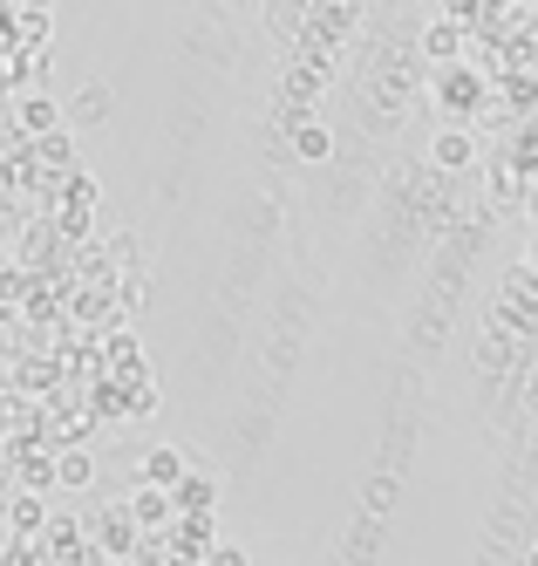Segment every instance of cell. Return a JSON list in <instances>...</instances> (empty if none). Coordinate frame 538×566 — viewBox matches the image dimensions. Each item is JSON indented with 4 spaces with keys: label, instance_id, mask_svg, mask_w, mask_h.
<instances>
[{
    "label": "cell",
    "instance_id": "9c48e42d",
    "mask_svg": "<svg viewBox=\"0 0 538 566\" xmlns=\"http://www.w3.org/2000/svg\"><path fill=\"white\" fill-rule=\"evenodd\" d=\"M109 103H116V96H109V90H103V83H89V90H82V96H75V103H68V116H75V124H89V116H103V109H109Z\"/></svg>",
    "mask_w": 538,
    "mask_h": 566
},
{
    "label": "cell",
    "instance_id": "7a4b0ae2",
    "mask_svg": "<svg viewBox=\"0 0 538 566\" xmlns=\"http://www.w3.org/2000/svg\"><path fill=\"white\" fill-rule=\"evenodd\" d=\"M62 116H68V109H62L55 96H14V130H21V137H41V130H55Z\"/></svg>",
    "mask_w": 538,
    "mask_h": 566
},
{
    "label": "cell",
    "instance_id": "8992f818",
    "mask_svg": "<svg viewBox=\"0 0 538 566\" xmlns=\"http://www.w3.org/2000/svg\"><path fill=\"white\" fill-rule=\"evenodd\" d=\"M8 525H14V539H28V533H49V505H41L34 492H14V505H8Z\"/></svg>",
    "mask_w": 538,
    "mask_h": 566
},
{
    "label": "cell",
    "instance_id": "5b68a950",
    "mask_svg": "<svg viewBox=\"0 0 538 566\" xmlns=\"http://www.w3.org/2000/svg\"><path fill=\"white\" fill-rule=\"evenodd\" d=\"M55 484H62V492H89V484H96V458L89 451H55Z\"/></svg>",
    "mask_w": 538,
    "mask_h": 566
},
{
    "label": "cell",
    "instance_id": "6da1fadb",
    "mask_svg": "<svg viewBox=\"0 0 538 566\" xmlns=\"http://www.w3.org/2000/svg\"><path fill=\"white\" fill-rule=\"evenodd\" d=\"M191 471H198V458L178 451V443H163V451L144 458V484H150V492H171V499L184 492V478H191Z\"/></svg>",
    "mask_w": 538,
    "mask_h": 566
},
{
    "label": "cell",
    "instance_id": "8fae6325",
    "mask_svg": "<svg viewBox=\"0 0 538 566\" xmlns=\"http://www.w3.org/2000/svg\"><path fill=\"white\" fill-rule=\"evenodd\" d=\"M212 566H245V553L239 546H212Z\"/></svg>",
    "mask_w": 538,
    "mask_h": 566
},
{
    "label": "cell",
    "instance_id": "3957f363",
    "mask_svg": "<svg viewBox=\"0 0 538 566\" xmlns=\"http://www.w3.org/2000/svg\"><path fill=\"white\" fill-rule=\"evenodd\" d=\"M423 49H430V62H457V55H464V21H457V14L430 21V28H423Z\"/></svg>",
    "mask_w": 538,
    "mask_h": 566
},
{
    "label": "cell",
    "instance_id": "ba28073f",
    "mask_svg": "<svg viewBox=\"0 0 538 566\" xmlns=\"http://www.w3.org/2000/svg\"><path fill=\"white\" fill-rule=\"evenodd\" d=\"M171 505H178L171 492H150V484H144V492L130 499V518H137V525H157V518H171Z\"/></svg>",
    "mask_w": 538,
    "mask_h": 566
},
{
    "label": "cell",
    "instance_id": "277c9868",
    "mask_svg": "<svg viewBox=\"0 0 538 566\" xmlns=\"http://www.w3.org/2000/svg\"><path fill=\"white\" fill-rule=\"evenodd\" d=\"M430 157H436V165H443V171H464V165H471V157H477V137H471V130H436V144H430Z\"/></svg>",
    "mask_w": 538,
    "mask_h": 566
},
{
    "label": "cell",
    "instance_id": "7c38bea8",
    "mask_svg": "<svg viewBox=\"0 0 538 566\" xmlns=\"http://www.w3.org/2000/svg\"><path fill=\"white\" fill-rule=\"evenodd\" d=\"M525 566H538V539H531V553H525Z\"/></svg>",
    "mask_w": 538,
    "mask_h": 566
},
{
    "label": "cell",
    "instance_id": "52a82bcc",
    "mask_svg": "<svg viewBox=\"0 0 538 566\" xmlns=\"http://www.w3.org/2000/svg\"><path fill=\"white\" fill-rule=\"evenodd\" d=\"M294 157L300 165H327V157H335V130L327 124H294Z\"/></svg>",
    "mask_w": 538,
    "mask_h": 566
},
{
    "label": "cell",
    "instance_id": "30bf717a",
    "mask_svg": "<svg viewBox=\"0 0 538 566\" xmlns=\"http://www.w3.org/2000/svg\"><path fill=\"white\" fill-rule=\"evenodd\" d=\"M49 553H75V518L68 512H55V525H49Z\"/></svg>",
    "mask_w": 538,
    "mask_h": 566
}]
</instances>
